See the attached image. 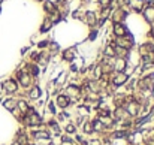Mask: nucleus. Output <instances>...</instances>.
Segmentation results:
<instances>
[{"label":"nucleus","mask_w":154,"mask_h":145,"mask_svg":"<svg viewBox=\"0 0 154 145\" xmlns=\"http://www.w3.org/2000/svg\"><path fill=\"white\" fill-rule=\"evenodd\" d=\"M126 81H127V75L123 74V72H118V74L114 76V79H112V84H114L115 87H118V85H121V84L126 82Z\"/></svg>","instance_id":"obj_1"},{"label":"nucleus","mask_w":154,"mask_h":145,"mask_svg":"<svg viewBox=\"0 0 154 145\" xmlns=\"http://www.w3.org/2000/svg\"><path fill=\"white\" fill-rule=\"evenodd\" d=\"M126 111L130 114V115H138V112H139V106H138V103L136 102H130V103H127L126 105Z\"/></svg>","instance_id":"obj_2"},{"label":"nucleus","mask_w":154,"mask_h":145,"mask_svg":"<svg viewBox=\"0 0 154 145\" xmlns=\"http://www.w3.org/2000/svg\"><path fill=\"white\" fill-rule=\"evenodd\" d=\"M114 33H115L118 38L126 36V29H124L123 24H120V22H115V24H114Z\"/></svg>","instance_id":"obj_3"},{"label":"nucleus","mask_w":154,"mask_h":145,"mask_svg":"<svg viewBox=\"0 0 154 145\" xmlns=\"http://www.w3.org/2000/svg\"><path fill=\"white\" fill-rule=\"evenodd\" d=\"M3 88L8 91V93H14V91H17V82L15 81H6L5 84H3Z\"/></svg>","instance_id":"obj_4"},{"label":"nucleus","mask_w":154,"mask_h":145,"mask_svg":"<svg viewBox=\"0 0 154 145\" xmlns=\"http://www.w3.org/2000/svg\"><path fill=\"white\" fill-rule=\"evenodd\" d=\"M144 17H145V19L147 21H150V22H153L154 21V8H147L145 11H144Z\"/></svg>","instance_id":"obj_5"},{"label":"nucleus","mask_w":154,"mask_h":145,"mask_svg":"<svg viewBox=\"0 0 154 145\" xmlns=\"http://www.w3.org/2000/svg\"><path fill=\"white\" fill-rule=\"evenodd\" d=\"M57 103H58V106H61V108H66V106H68V103H69V99H68V96H64V94H60L58 97H57Z\"/></svg>","instance_id":"obj_6"},{"label":"nucleus","mask_w":154,"mask_h":145,"mask_svg":"<svg viewBox=\"0 0 154 145\" xmlns=\"http://www.w3.org/2000/svg\"><path fill=\"white\" fill-rule=\"evenodd\" d=\"M117 43H118V46H121V48H130V45H132V39H129V40H126V39H123V38H118L117 39Z\"/></svg>","instance_id":"obj_7"},{"label":"nucleus","mask_w":154,"mask_h":145,"mask_svg":"<svg viewBox=\"0 0 154 145\" xmlns=\"http://www.w3.org/2000/svg\"><path fill=\"white\" fill-rule=\"evenodd\" d=\"M124 67H126V60H124V58H118V60L115 61L114 69H115V70H118V72H123V70H124Z\"/></svg>","instance_id":"obj_8"},{"label":"nucleus","mask_w":154,"mask_h":145,"mask_svg":"<svg viewBox=\"0 0 154 145\" xmlns=\"http://www.w3.org/2000/svg\"><path fill=\"white\" fill-rule=\"evenodd\" d=\"M18 76H19V81H21V84H23L24 87H27L30 84V81H32V78L29 75H26V74H18Z\"/></svg>","instance_id":"obj_9"},{"label":"nucleus","mask_w":154,"mask_h":145,"mask_svg":"<svg viewBox=\"0 0 154 145\" xmlns=\"http://www.w3.org/2000/svg\"><path fill=\"white\" fill-rule=\"evenodd\" d=\"M27 121H29V124H33V126H36V124H40V120H39V117H37L36 114H30Z\"/></svg>","instance_id":"obj_10"},{"label":"nucleus","mask_w":154,"mask_h":145,"mask_svg":"<svg viewBox=\"0 0 154 145\" xmlns=\"http://www.w3.org/2000/svg\"><path fill=\"white\" fill-rule=\"evenodd\" d=\"M15 106H17V100H14V99H9V100L5 102V108L9 109V111H14Z\"/></svg>","instance_id":"obj_11"},{"label":"nucleus","mask_w":154,"mask_h":145,"mask_svg":"<svg viewBox=\"0 0 154 145\" xmlns=\"http://www.w3.org/2000/svg\"><path fill=\"white\" fill-rule=\"evenodd\" d=\"M105 56H108V57H115V48L114 46H106L105 48Z\"/></svg>","instance_id":"obj_12"},{"label":"nucleus","mask_w":154,"mask_h":145,"mask_svg":"<svg viewBox=\"0 0 154 145\" xmlns=\"http://www.w3.org/2000/svg\"><path fill=\"white\" fill-rule=\"evenodd\" d=\"M51 26H53L51 19H45V22H43L42 27H40V32H48V30L51 29Z\"/></svg>","instance_id":"obj_13"},{"label":"nucleus","mask_w":154,"mask_h":145,"mask_svg":"<svg viewBox=\"0 0 154 145\" xmlns=\"http://www.w3.org/2000/svg\"><path fill=\"white\" fill-rule=\"evenodd\" d=\"M39 94H40V90H39L37 87H35V88L29 93V96H30V97H33V99H37V97H39Z\"/></svg>","instance_id":"obj_14"},{"label":"nucleus","mask_w":154,"mask_h":145,"mask_svg":"<svg viewBox=\"0 0 154 145\" xmlns=\"http://www.w3.org/2000/svg\"><path fill=\"white\" fill-rule=\"evenodd\" d=\"M91 124H93V130H96V132H100V130L105 129V126H103L100 121H94V123H91Z\"/></svg>","instance_id":"obj_15"},{"label":"nucleus","mask_w":154,"mask_h":145,"mask_svg":"<svg viewBox=\"0 0 154 145\" xmlns=\"http://www.w3.org/2000/svg\"><path fill=\"white\" fill-rule=\"evenodd\" d=\"M87 22L89 24H94L96 22V17L93 12H87Z\"/></svg>","instance_id":"obj_16"},{"label":"nucleus","mask_w":154,"mask_h":145,"mask_svg":"<svg viewBox=\"0 0 154 145\" xmlns=\"http://www.w3.org/2000/svg\"><path fill=\"white\" fill-rule=\"evenodd\" d=\"M17 106L23 111V112H26L27 111V103L24 102V100H19V102H17Z\"/></svg>","instance_id":"obj_17"},{"label":"nucleus","mask_w":154,"mask_h":145,"mask_svg":"<svg viewBox=\"0 0 154 145\" xmlns=\"http://www.w3.org/2000/svg\"><path fill=\"white\" fill-rule=\"evenodd\" d=\"M45 9H47L48 12H51V14L55 12V6H54L51 2H45Z\"/></svg>","instance_id":"obj_18"},{"label":"nucleus","mask_w":154,"mask_h":145,"mask_svg":"<svg viewBox=\"0 0 154 145\" xmlns=\"http://www.w3.org/2000/svg\"><path fill=\"white\" fill-rule=\"evenodd\" d=\"M68 93L75 96V94H78V93H79V88H78V87H75V85H71V87H68Z\"/></svg>","instance_id":"obj_19"},{"label":"nucleus","mask_w":154,"mask_h":145,"mask_svg":"<svg viewBox=\"0 0 154 145\" xmlns=\"http://www.w3.org/2000/svg\"><path fill=\"white\" fill-rule=\"evenodd\" d=\"M73 54H75V50L66 51V53H64V58H66V60H72V58H73Z\"/></svg>","instance_id":"obj_20"},{"label":"nucleus","mask_w":154,"mask_h":145,"mask_svg":"<svg viewBox=\"0 0 154 145\" xmlns=\"http://www.w3.org/2000/svg\"><path fill=\"white\" fill-rule=\"evenodd\" d=\"M48 136H50V135H48L47 132H35V138H45V139H47Z\"/></svg>","instance_id":"obj_21"},{"label":"nucleus","mask_w":154,"mask_h":145,"mask_svg":"<svg viewBox=\"0 0 154 145\" xmlns=\"http://www.w3.org/2000/svg\"><path fill=\"white\" fill-rule=\"evenodd\" d=\"M84 130H85L87 133L93 132V124H91V123H85V124H84Z\"/></svg>","instance_id":"obj_22"},{"label":"nucleus","mask_w":154,"mask_h":145,"mask_svg":"<svg viewBox=\"0 0 154 145\" xmlns=\"http://www.w3.org/2000/svg\"><path fill=\"white\" fill-rule=\"evenodd\" d=\"M100 76H102V69H100V67H96V72H94V78H96V79H99Z\"/></svg>","instance_id":"obj_23"},{"label":"nucleus","mask_w":154,"mask_h":145,"mask_svg":"<svg viewBox=\"0 0 154 145\" xmlns=\"http://www.w3.org/2000/svg\"><path fill=\"white\" fill-rule=\"evenodd\" d=\"M108 14H109V9H108V8H105V11L102 12V22H103V21L106 19V17H108Z\"/></svg>","instance_id":"obj_24"},{"label":"nucleus","mask_w":154,"mask_h":145,"mask_svg":"<svg viewBox=\"0 0 154 145\" xmlns=\"http://www.w3.org/2000/svg\"><path fill=\"white\" fill-rule=\"evenodd\" d=\"M126 135H127V130H126V132H117V133H114L115 138H123V136H126Z\"/></svg>","instance_id":"obj_25"},{"label":"nucleus","mask_w":154,"mask_h":145,"mask_svg":"<svg viewBox=\"0 0 154 145\" xmlns=\"http://www.w3.org/2000/svg\"><path fill=\"white\" fill-rule=\"evenodd\" d=\"M66 132H68V133H73V132H75V127H73L72 124H69L68 127H66Z\"/></svg>","instance_id":"obj_26"},{"label":"nucleus","mask_w":154,"mask_h":145,"mask_svg":"<svg viewBox=\"0 0 154 145\" xmlns=\"http://www.w3.org/2000/svg\"><path fill=\"white\" fill-rule=\"evenodd\" d=\"M109 2H111V0H100V5H102V6H105V8H108Z\"/></svg>","instance_id":"obj_27"},{"label":"nucleus","mask_w":154,"mask_h":145,"mask_svg":"<svg viewBox=\"0 0 154 145\" xmlns=\"http://www.w3.org/2000/svg\"><path fill=\"white\" fill-rule=\"evenodd\" d=\"M37 72H39V70H37V67H36V66H33V67H32V74H33V75H37Z\"/></svg>","instance_id":"obj_28"},{"label":"nucleus","mask_w":154,"mask_h":145,"mask_svg":"<svg viewBox=\"0 0 154 145\" xmlns=\"http://www.w3.org/2000/svg\"><path fill=\"white\" fill-rule=\"evenodd\" d=\"M120 2V5H126V3H129V0H118Z\"/></svg>","instance_id":"obj_29"},{"label":"nucleus","mask_w":154,"mask_h":145,"mask_svg":"<svg viewBox=\"0 0 154 145\" xmlns=\"http://www.w3.org/2000/svg\"><path fill=\"white\" fill-rule=\"evenodd\" d=\"M153 96H154V85H153Z\"/></svg>","instance_id":"obj_30"},{"label":"nucleus","mask_w":154,"mask_h":145,"mask_svg":"<svg viewBox=\"0 0 154 145\" xmlns=\"http://www.w3.org/2000/svg\"><path fill=\"white\" fill-rule=\"evenodd\" d=\"M151 33H153V38H154V30H153V32H151Z\"/></svg>","instance_id":"obj_31"},{"label":"nucleus","mask_w":154,"mask_h":145,"mask_svg":"<svg viewBox=\"0 0 154 145\" xmlns=\"http://www.w3.org/2000/svg\"><path fill=\"white\" fill-rule=\"evenodd\" d=\"M153 63H154V58H153Z\"/></svg>","instance_id":"obj_32"}]
</instances>
